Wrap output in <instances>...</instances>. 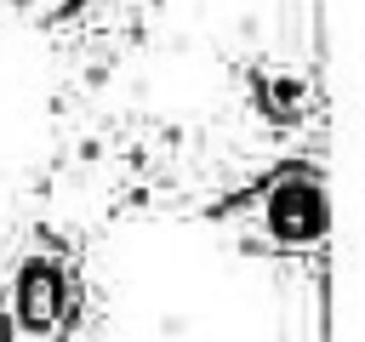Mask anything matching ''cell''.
Wrapping results in <instances>:
<instances>
[]
</instances>
